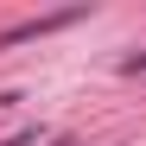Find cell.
I'll return each mask as SVG.
<instances>
[{
    "instance_id": "1",
    "label": "cell",
    "mask_w": 146,
    "mask_h": 146,
    "mask_svg": "<svg viewBox=\"0 0 146 146\" xmlns=\"http://www.w3.org/2000/svg\"><path fill=\"white\" fill-rule=\"evenodd\" d=\"M76 13H51V19H26V26H13V32H0V51H13V44H26V38H44V32H57L70 26Z\"/></svg>"
},
{
    "instance_id": "2",
    "label": "cell",
    "mask_w": 146,
    "mask_h": 146,
    "mask_svg": "<svg viewBox=\"0 0 146 146\" xmlns=\"http://www.w3.org/2000/svg\"><path fill=\"white\" fill-rule=\"evenodd\" d=\"M0 146H38V127H19L13 140H0Z\"/></svg>"
},
{
    "instance_id": "3",
    "label": "cell",
    "mask_w": 146,
    "mask_h": 146,
    "mask_svg": "<svg viewBox=\"0 0 146 146\" xmlns=\"http://www.w3.org/2000/svg\"><path fill=\"white\" fill-rule=\"evenodd\" d=\"M121 70H127V76H140V70H146V51H133V57L121 64Z\"/></svg>"
}]
</instances>
